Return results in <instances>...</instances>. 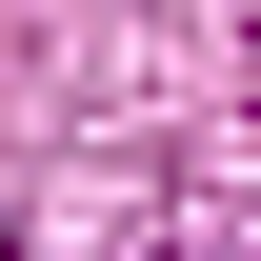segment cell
<instances>
[{
  "label": "cell",
  "instance_id": "6da1fadb",
  "mask_svg": "<svg viewBox=\"0 0 261 261\" xmlns=\"http://www.w3.org/2000/svg\"><path fill=\"white\" fill-rule=\"evenodd\" d=\"M0 261H20V241H0Z\"/></svg>",
  "mask_w": 261,
  "mask_h": 261
}]
</instances>
